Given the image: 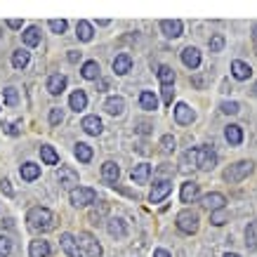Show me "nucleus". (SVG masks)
<instances>
[{
  "label": "nucleus",
  "instance_id": "nucleus-23",
  "mask_svg": "<svg viewBox=\"0 0 257 257\" xmlns=\"http://www.w3.org/2000/svg\"><path fill=\"white\" fill-rule=\"evenodd\" d=\"M80 127H83L87 135H94V137H97V135L101 133V120L97 116H85L83 123H80Z\"/></svg>",
  "mask_w": 257,
  "mask_h": 257
},
{
  "label": "nucleus",
  "instance_id": "nucleus-26",
  "mask_svg": "<svg viewBox=\"0 0 257 257\" xmlns=\"http://www.w3.org/2000/svg\"><path fill=\"white\" fill-rule=\"evenodd\" d=\"M140 106H142L144 111H156V109H158L156 94L151 92V90H144V92L140 94Z\"/></svg>",
  "mask_w": 257,
  "mask_h": 257
},
{
  "label": "nucleus",
  "instance_id": "nucleus-33",
  "mask_svg": "<svg viewBox=\"0 0 257 257\" xmlns=\"http://www.w3.org/2000/svg\"><path fill=\"white\" fill-rule=\"evenodd\" d=\"M40 158H43V163L45 165H57L59 163V154H57L52 147H40Z\"/></svg>",
  "mask_w": 257,
  "mask_h": 257
},
{
  "label": "nucleus",
  "instance_id": "nucleus-41",
  "mask_svg": "<svg viewBox=\"0 0 257 257\" xmlns=\"http://www.w3.org/2000/svg\"><path fill=\"white\" fill-rule=\"evenodd\" d=\"M12 252V241L8 236H0V257H8Z\"/></svg>",
  "mask_w": 257,
  "mask_h": 257
},
{
  "label": "nucleus",
  "instance_id": "nucleus-25",
  "mask_svg": "<svg viewBox=\"0 0 257 257\" xmlns=\"http://www.w3.org/2000/svg\"><path fill=\"white\" fill-rule=\"evenodd\" d=\"M80 76L85 80H99V64L90 59V62L83 64V69H80Z\"/></svg>",
  "mask_w": 257,
  "mask_h": 257
},
{
  "label": "nucleus",
  "instance_id": "nucleus-18",
  "mask_svg": "<svg viewBox=\"0 0 257 257\" xmlns=\"http://www.w3.org/2000/svg\"><path fill=\"white\" fill-rule=\"evenodd\" d=\"M118 177H120V168H118L113 161H106V163L101 165V179H104V182H109V184H116Z\"/></svg>",
  "mask_w": 257,
  "mask_h": 257
},
{
  "label": "nucleus",
  "instance_id": "nucleus-21",
  "mask_svg": "<svg viewBox=\"0 0 257 257\" xmlns=\"http://www.w3.org/2000/svg\"><path fill=\"white\" fill-rule=\"evenodd\" d=\"M104 109H106V113H111V116H120L125 111L123 97H109V99L104 101Z\"/></svg>",
  "mask_w": 257,
  "mask_h": 257
},
{
  "label": "nucleus",
  "instance_id": "nucleus-56",
  "mask_svg": "<svg viewBox=\"0 0 257 257\" xmlns=\"http://www.w3.org/2000/svg\"><path fill=\"white\" fill-rule=\"evenodd\" d=\"M224 257H238V255H236V252H226Z\"/></svg>",
  "mask_w": 257,
  "mask_h": 257
},
{
  "label": "nucleus",
  "instance_id": "nucleus-6",
  "mask_svg": "<svg viewBox=\"0 0 257 257\" xmlns=\"http://www.w3.org/2000/svg\"><path fill=\"white\" fill-rule=\"evenodd\" d=\"M78 245L80 250H85V255L87 257H101V245L97 243V238H94L90 231H83V234H78Z\"/></svg>",
  "mask_w": 257,
  "mask_h": 257
},
{
  "label": "nucleus",
  "instance_id": "nucleus-53",
  "mask_svg": "<svg viewBox=\"0 0 257 257\" xmlns=\"http://www.w3.org/2000/svg\"><path fill=\"white\" fill-rule=\"evenodd\" d=\"M5 226H8V229H12V226H15V219H5Z\"/></svg>",
  "mask_w": 257,
  "mask_h": 257
},
{
  "label": "nucleus",
  "instance_id": "nucleus-4",
  "mask_svg": "<svg viewBox=\"0 0 257 257\" xmlns=\"http://www.w3.org/2000/svg\"><path fill=\"white\" fill-rule=\"evenodd\" d=\"M175 224H177V229L182 234L191 236L198 231V215H196L194 210H182L177 215V219H175Z\"/></svg>",
  "mask_w": 257,
  "mask_h": 257
},
{
  "label": "nucleus",
  "instance_id": "nucleus-32",
  "mask_svg": "<svg viewBox=\"0 0 257 257\" xmlns=\"http://www.w3.org/2000/svg\"><path fill=\"white\" fill-rule=\"evenodd\" d=\"M73 151H76V158H78L80 163H90V161H92V147L85 144V142H78Z\"/></svg>",
  "mask_w": 257,
  "mask_h": 257
},
{
  "label": "nucleus",
  "instance_id": "nucleus-7",
  "mask_svg": "<svg viewBox=\"0 0 257 257\" xmlns=\"http://www.w3.org/2000/svg\"><path fill=\"white\" fill-rule=\"evenodd\" d=\"M57 179H59V187L66 189V191L78 189V172L73 170V168H69V165L59 168V172H57Z\"/></svg>",
  "mask_w": 257,
  "mask_h": 257
},
{
  "label": "nucleus",
  "instance_id": "nucleus-5",
  "mask_svg": "<svg viewBox=\"0 0 257 257\" xmlns=\"http://www.w3.org/2000/svg\"><path fill=\"white\" fill-rule=\"evenodd\" d=\"M97 201V191L92 187H78L71 191V203L76 208H85V205H92Z\"/></svg>",
  "mask_w": 257,
  "mask_h": 257
},
{
  "label": "nucleus",
  "instance_id": "nucleus-54",
  "mask_svg": "<svg viewBox=\"0 0 257 257\" xmlns=\"http://www.w3.org/2000/svg\"><path fill=\"white\" fill-rule=\"evenodd\" d=\"M194 85L196 87H203V78H194Z\"/></svg>",
  "mask_w": 257,
  "mask_h": 257
},
{
  "label": "nucleus",
  "instance_id": "nucleus-30",
  "mask_svg": "<svg viewBox=\"0 0 257 257\" xmlns=\"http://www.w3.org/2000/svg\"><path fill=\"white\" fill-rule=\"evenodd\" d=\"M22 38H24V43H26L29 47L40 45V29L38 26H29V29L22 33Z\"/></svg>",
  "mask_w": 257,
  "mask_h": 257
},
{
  "label": "nucleus",
  "instance_id": "nucleus-11",
  "mask_svg": "<svg viewBox=\"0 0 257 257\" xmlns=\"http://www.w3.org/2000/svg\"><path fill=\"white\" fill-rule=\"evenodd\" d=\"M151 165L149 163H140L135 165L133 172H130V179H133V184H147L149 179H151Z\"/></svg>",
  "mask_w": 257,
  "mask_h": 257
},
{
  "label": "nucleus",
  "instance_id": "nucleus-28",
  "mask_svg": "<svg viewBox=\"0 0 257 257\" xmlns=\"http://www.w3.org/2000/svg\"><path fill=\"white\" fill-rule=\"evenodd\" d=\"M76 36H78V40H83V43H90L92 36H94L92 24L90 22H78L76 24Z\"/></svg>",
  "mask_w": 257,
  "mask_h": 257
},
{
  "label": "nucleus",
  "instance_id": "nucleus-17",
  "mask_svg": "<svg viewBox=\"0 0 257 257\" xmlns=\"http://www.w3.org/2000/svg\"><path fill=\"white\" fill-rule=\"evenodd\" d=\"M66 90V76L62 73H52L50 78H47V92L50 94H62Z\"/></svg>",
  "mask_w": 257,
  "mask_h": 257
},
{
  "label": "nucleus",
  "instance_id": "nucleus-22",
  "mask_svg": "<svg viewBox=\"0 0 257 257\" xmlns=\"http://www.w3.org/2000/svg\"><path fill=\"white\" fill-rule=\"evenodd\" d=\"M224 137L231 147H238V144L243 142V127L241 125H229V127L224 130Z\"/></svg>",
  "mask_w": 257,
  "mask_h": 257
},
{
  "label": "nucleus",
  "instance_id": "nucleus-35",
  "mask_svg": "<svg viewBox=\"0 0 257 257\" xmlns=\"http://www.w3.org/2000/svg\"><path fill=\"white\" fill-rule=\"evenodd\" d=\"M224 36H222V33H215V36H212L210 40H208V47H210V52H222V50H224Z\"/></svg>",
  "mask_w": 257,
  "mask_h": 257
},
{
  "label": "nucleus",
  "instance_id": "nucleus-2",
  "mask_svg": "<svg viewBox=\"0 0 257 257\" xmlns=\"http://www.w3.org/2000/svg\"><path fill=\"white\" fill-rule=\"evenodd\" d=\"M252 170H255V163H252V161H238V163L229 165L224 170V179L229 184H238V182H243Z\"/></svg>",
  "mask_w": 257,
  "mask_h": 257
},
{
  "label": "nucleus",
  "instance_id": "nucleus-24",
  "mask_svg": "<svg viewBox=\"0 0 257 257\" xmlns=\"http://www.w3.org/2000/svg\"><path fill=\"white\" fill-rule=\"evenodd\" d=\"M50 255V243L47 241H31L29 245V257H47Z\"/></svg>",
  "mask_w": 257,
  "mask_h": 257
},
{
  "label": "nucleus",
  "instance_id": "nucleus-49",
  "mask_svg": "<svg viewBox=\"0 0 257 257\" xmlns=\"http://www.w3.org/2000/svg\"><path fill=\"white\" fill-rule=\"evenodd\" d=\"M5 133L12 135V137H17V135H19V130H17V125H15V123H10V125H5Z\"/></svg>",
  "mask_w": 257,
  "mask_h": 257
},
{
  "label": "nucleus",
  "instance_id": "nucleus-8",
  "mask_svg": "<svg viewBox=\"0 0 257 257\" xmlns=\"http://www.w3.org/2000/svg\"><path fill=\"white\" fill-rule=\"evenodd\" d=\"M170 191H172V182H170V179H161V182H156V184H154L151 194H149V201H151V203H161V201H165V198L170 196Z\"/></svg>",
  "mask_w": 257,
  "mask_h": 257
},
{
  "label": "nucleus",
  "instance_id": "nucleus-15",
  "mask_svg": "<svg viewBox=\"0 0 257 257\" xmlns=\"http://www.w3.org/2000/svg\"><path fill=\"white\" fill-rule=\"evenodd\" d=\"M182 62H184V66H187V69H198V66H201V52H198V50H196V47H184V50H182Z\"/></svg>",
  "mask_w": 257,
  "mask_h": 257
},
{
  "label": "nucleus",
  "instance_id": "nucleus-44",
  "mask_svg": "<svg viewBox=\"0 0 257 257\" xmlns=\"http://www.w3.org/2000/svg\"><path fill=\"white\" fill-rule=\"evenodd\" d=\"M64 120V111L62 109H50V123L52 125H59Z\"/></svg>",
  "mask_w": 257,
  "mask_h": 257
},
{
  "label": "nucleus",
  "instance_id": "nucleus-3",
  "mask_svg": "<svg viewBox=\"0 0 257 257\" xmlns=\"http://www.w3.org/2000/svg\"><path fill=\"white\" fill-rule=\"evenodd\" d=\"M215 165H217V154L210 144L196 147V168L198 170H212Z\"/></svg>",
  "mask_w": 257,
  "mask_h": 257
},
{
  "label": "nucleus",
  "instance_id": "nucleus-52",
  "mask_svg": "<svg viewBox=\"0 0 257 257\" xmlns=\"http://www.w3.org/2000/svg\"><path fill=\"white\" fill-rule=\"evenodd\" d=\"M137 130H140L142 135H147V133H149V125H147V123H140V127H137Z\"/></svg>",
  "mask_w": 257,
  "mask_h": 257
},
{
  "label": "nucleus",
  "instance_id": "nucleus-1",
  "mask_svg": "<svg viewBox=\"0 0 257 257\" xmlns=\"http://www.w3.org/2000/svg\"><path fill=\"white\" fill-rule=\"evenodd\" d=\"M26 222L31 226V231H38V234H47L57 226V217L52 215V210H47L43 205L38 208H31L29 215H26Z\"/></svg>",
  "mask_w": 257,
  "mask_h": 257
},
{
  "label": "nucleus",
  "instance_id": "nucleus-29",
  "mask_svg": "<svg viewBox=\"0 0 257 257\" xmlns=\"http://www.w3.org/2000/svg\"><path fill=\"white\" fill-rule=\"evenodd\" d=\"M19 175H22L26 182H33V179L40 177V165H36V163H24L22 168H19Z\"/></svg>",
  "mask_w": 257,
  "mask_h": 257
},
{
  "label": "nucleus",
  "instance_id": "nucleus-47",
  "mask_svg": "<svg viewBox=\"0 0 257 257\" xmlns=\"http://www.w3.org/2000/svg\"><path fill=\"white\" fill-rule=\"evenodd\" d=\"M80 57H83V52H76V50H71V52H69V57H66V59H69L71 64H76V62H80Z\"/></svg>",
  "mask_w": 257,
  "mask_h": 257
},
{
  "label": "nucleus",
  "instance_id": "nucleus-12",
  "mask_svg": "<svg viewBox=\"0 0 257 257\" xmlns=\"http://www.w3.org/2000/svg\"><path fill=\"white\" fill-rule=\"evenodd\" d=\"M59 243H62L64 252H66L69 257H83V250H80L78 241H76L71 234H62V236H59Z\"/></svg>",
  "mask_w": 257,
  "mask_h": 257
},
{
  "label": "nucleus",
  "instance_id": "nucleus-51",
  "mask_svg": "<svg viewBox=\"0 0 257 257\" xmlns=\"http://www.w3.org/2000/svg\"><path fill=\"white\" fill-rule=\"evenodd\" d=\"M154 257H170V252H168V250H156V252H154Z\"/></svg>",
  "mask_w": 257,
  "mask_h": 257
},
{
  "label": "nucleus",
  "instance_id": "nucleus-20",
  "mask_svg": "<svg viewBox=\"0 0 257 257\" xmlns=\"http://www.w3.org/2000/svg\"><path fill=\"white\" fill-rule=\"evenodd\" d=\"M69 106L76 111V113L85 109V106H87V94H85V90H73V92H71V97H69Z\"/></svg>",
  "mask_w": 257,
  "mask_h": 257
},
{
  "label": "nucleus",
  "instance_id": "nucleus-31",
  "mask_svg": "<svg viewBox=\"0 0 257 257\" xmlns=\"http://www.w3.org/2000/svg\"><path fill=\"white\" fill-rule=\"evenodd\" d=\"M29 62H31L29 50H17V52H12V66H15V69H26Z\"/></svg>",
  "mask_w": 257,
  "mask_h": 257
},
{
  "label": "nucleus",
  "instance_id": "nucleus-34",
  "mask_svg": "<svg viewBox=\"0 0 257 257\" xmlns=\"http://www.w3.org/2000/svg\"><path fill=\"white\" fill-rule=\"evenodd\" d=\"M158 80H161L163 85H172V83H175V71H172V66H158Z\"/></svg>",
  "mask_w": 257,
  "mask_h": 257
},
{
  "label": "nucleus",
  "instance_id": "nucleus-37",
  "mask_svg": "<svg viewBox=\"0 0 257 257\" xmlns=\"http://www.w3.org/2000/svg\"><path fill=\"white\" fill-rule=\"evenodd\" d=\"M245 245H248V250H257V236L252 224H248V229H245Z\"/></svg>",
  "mask_w": 257,
  "mask_h": 257
},
{
  "label": "nucleus",
  "instance_id": "nucleus-40",
  "mask_svg": "<svg viewBox=\"0 0 257 257\" xmlns=\"http://www.w3.org/2000/svg\"><path fill=\"white\" fill-rule=\"evenodd\" d=\"M219 109L224 111V113H229V116H234V113L241 111V106H238L236 101H222V104H219Z\"/></svg>",
  "mask_w": 257,
  "mask_h": 257
},
{
  "label": "nucleus",
  "instance_id": "nucleus-10",
  "mask_svg": "<svg viewBox=\"0 0 257 257\" xmlns=\"http://www.w3.org/2000/svg\"><path fill=\"white\" fill-rule=\"evenodd\" d=\"M175 120H177L179 125H191L196 120V111L191 109L189 104L179 101L177 106H175Z\"/></svg>",
  "mask_w": 257,
  "mask_h": 257
},
{
  "label": "nucleus",
  "instance_id": "nucleus-48",
  "mask_svg": "<svg viewBox=\"0 0 257 257\" xmlns=\"http://www.w3.org/2000/svg\"><path fill=\"white\" fill-rule=\"evenodd\" d=\"M104 90H109V80L99 78V80H97V92H104Z\"/></svg>",
  "mask_w": 257,
  "mask_h": 257
},
{
  "label": "nucleus",
  "instance_id": "nucleus-42",
  "mask_svg": "<svg viewBox=\"0 0 257 257\" xmlns=\"http://www.w3.org/2000/svg\"><path fill=\"white\" fill-rule=\"evenodd\" d=\"M66 26H69L66 19H50V29H52L55 33H64L66 31Z\"/></svg>",
  "mask_w": 257,
  "mask_h": 257
},
{
  "label": "nucleus",
  "instance_id": "nucleus-39",
  "mask_svg": "<svg viewBox=\"0 0 257 257\" xmlns=\"http://www.w3.org/2000/svg\"><path fill=\"white\" fill-rule=\"evenodd\" d=\"M226 219H229V215H226V208L224 210H215V212H210V222L215 226H222L226 222Z\"/></svg>",
  "mask_w": 257,
  "mask_h": 257
},
{
  "label": "nucleus",
  "instance_id": "nucleus-14",
  "mask_svg": "<svg viewBox=\"0 0 257 257\" xmlns=\"http://www.w3.org/2000/svg\"><path fill=\"white\" fill-rule=\"evenodd\" d=\"M198 196H201V189H198L196 182H184V184H182V191H179L182 203H196Z\"/></svg>",
  "mask_w": 257,
  "mask_h": 257
},
{
  "label": "nucleus",
  "instance_id": "nucleus-16",
  "mask_svg": "<svg viewBox=\"0 0 257 257\" xmlns=\"http://www.w3.org/2000/svg\"><path fill=\"white\" fill-rule=\"evenodd\" d=\"M113 71H116V76H125V73H130L133 71V57L123 52V55H118L113 59Z\"/></svg>",
  "mask_w": 257,
  "mask_h": 257
},
{
  "label": "nucleus",
  "instance_id": "nucleus-9",
  "mask_svg": "<svg viewBox=\"0 0 257 257\" xmlns=\"http://www.w3.org/2000/svg\"><path fill=\"white\" fill-rule=\"evenodd\" d=\"M224 203H226V198H224V194H219V191L205 194V196L201 198V205L205 208V210H210V212H215V210H224Z\"/></svg>",
  "mask_w": 257,
  "mask_h": 257
},
{
  "label": "nucleus",
  "instance_id": "nucleus-36",
  "mask_svg": "<svg viewBox=\"0 0 257 257\" xmlns=\"http://www.w3.org/2000/svg\"><path fill=\"white\" fill-rule=\"evenodd\" d=\"M191 168H196V149H189L182 156V170H191Z\"/></svg>",
  "mask_w": 257,
  "mask_h": 257
},
{
  "label": "nucleus",
  "instance_id": "nucleus-50",
  "mask_svg": "<svg viewBox=\"0 0 257 257\" xmlns=\"http://www.w3.org/2000/svg\"><path fill=\"white\" fill-rule=\"evenodd\" d=\"M10 29H22V19H8Z\"/></svg>",
  "mask_w": 257,
  "mask_h": 257
},
{
  "label": "nucleus",
  "instance_id": "nucleus-19",
  "mask_svg": "<svg viewBox=\"0 0 257 257\" xmlns=\"http://www.w3.org/2000/svg\"><path fill=\"white\" fill-rule=\"evenodd\" d=\"M231 76H234L236 80H248L250 76H252V69H250V64L236 59V62L231 64Z\"/></svg>",
  "mask_w": 257,
  "mask_h": 257
},
{
  "label": "nucleus",
  "instance_id": "nucleus-13",
  "mask_svg": "<svg viewBox=\"0 0 257 257\" xmlns=\"http://www.w3.org/2000/svg\"><path fill=\"white\" fill-rule=\"evenodd\" d=\"M182 22L179 19H163L161 22V31H163L165 38H179L182 36Z\"/></svg>",
  "mask_w": 257,
  "mask_h": 257
},
{
  "label": "nucleus",
  "instance_id": "nucleus-55",
  "mask_svg": "<svg viewBox=\"0 0 257 257\" xmlns=\"http://www.w3.org/2000/svg\"><path fill=\"white\" fill-rule=\"evenodd\" d=\"M252 40H255V43H257V24H255V26H252Z\"/></svg>",
  "mask_w": 257,
  "mask_h": 257
},
{
  "label": "nucleus",
  "instance_id": "nucleus-46",
  "mask_svg": "<svg viewBox=\"0 0 257 257\" xmlns=\"http://www.w3.org/2000/svg\"><path fill=\"white\" fill-rule=\"evenodd\" d=\"M0 189L5 191V196H12V194H15V189H12V184H10V179H0Z\"/></svg>",
  "mask_w": 257,
  "mask_h": 257
},
{
  "label": "nucleus",
  "instance_id": "nucleus-27",
  "mask_svg": "<svg viewBox=\"0 0 257 257\" xmlns=\"http://www.w3.org/2000/svg\"><path fill=\"white\" fill-rule=\"evenodd\" d=\"M106 229H109V234H111V236H116V238H123V236L127 234V226H125V222H123V219H118V217L109 219Z\"/></svg>",
  "mask_w": 257,
  "mask_h": 257
},
{
  "label": "nucleus",
  "instance_id": "nucleus-45",
  "mask_svg": "<svg viewBox=\"0 0 257 257\" xmlns=\"http://www.w3.org/2000/svg\"><path fill=\"white\" fill-rule=\"evenodd\" d=\"M172 97H175V90H172V85H163V101L170 106L172 104Z\"/></svg>",
  "mask_w": 257,
  "mask_h": 257
},
{
  "label": "nucleus",
  "instance_id": "nucleus-38",
  "mask_svg": "<svg viewBox=\"0 0 257 257\" xmlns=\"http://www.w3.org/2000/svg\"><path fill=\"white\" fill-rule=\"evenodd\" d=\"M5 104L8 106H17L19 104V92H17L15 87H5Z\"/></svg>",
  "mask_w": 257,
  "mask_h": 257
},
{
  "label": "nucleus",
  "instance_id": "nucleus-43",
  "mask_svg": "<svg viewBox=\"0 0 257 257\" xmlns=\"http://www.w3.org/2000/svg\"><path fill=\"white\" fill-rule=\"evenodd\" d=\"M161 147H163V151H168V154H170V151H175L177 142H175V137H172V135H165L163 140H161Z\"/></svg>",
  "mask_w": 257,
  "mask_h": 257
},
{
  "label": "nucleus",
  "instance_id": "nucleus-57",
  "mask_svg": "<svg viewBox=\"0 0 257 257\" xmlns=\"http://www.w3.org/2000/svg\"><path fill=\"white\" fill-rule=\"evenodd\" d=\"M252 94H255V97H257V83H255V85H252Z\"/></svg>",
  "mask_w": 257,
  "mask_h": 257
}]
</instances>
